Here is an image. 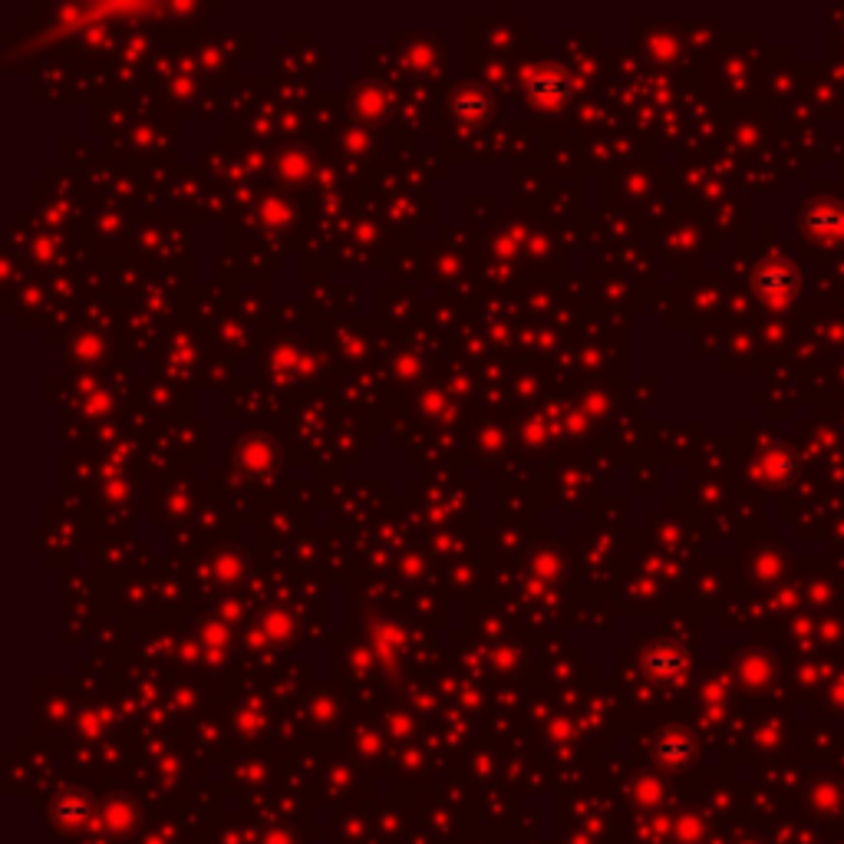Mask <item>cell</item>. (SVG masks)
<instances>
[{"label":"cell","mask_w":844,"mask_h":844,"mask_svg":"<svg viewBox=\"0 0 844 844\" xmlns=\"http://www.w3.org/2000/svg\"><path fill=\"white\" fill-rule=\"evenodd\" d=\"M50 815H53V822H56L60 829H80V825L90 822L93 802H90V795H83V792H66V795H60V799L53 802Z\"/></svg>","instance_id":"6da1fadb"},{"label":"cell","mask_w":844,"mask_h":844,"mask_svg":"<svg viewBox=\"0 0 844 844\" xmlns=\"http://www.w3.org/2000/svg\"><path fill=\"white\" fill-rule=\"evenodd\" d=\"M660 759L664 762H670V765H683V762H689L692 759V742L686 739V736H667L664 742H660Z\"/></svg>","instance_id":"7a4b0ae2"}]
</instances>
